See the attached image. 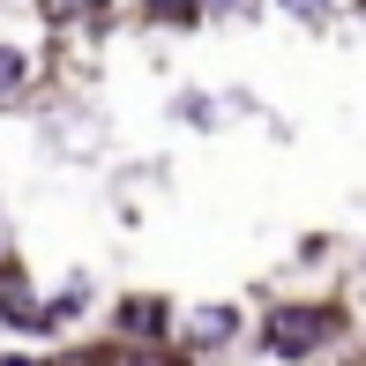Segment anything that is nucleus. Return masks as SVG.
Here are the masks:
<instances>
[{
	"label": "nucleus",
	"mask_w": 366,
	"mask_h": 366,
	"mask_svg": "<svg viewBox=\"0 0 366 366\" xmlns=\"http://www.w3.org/2000/svg\"><path fill=\"white\" fill-rule=\"evenodd\" d=\"M38 8H45V15H75L82 0H38Z\"/></svg>",
	"instance_id": "nucleus-7"
},
{
	"label": "nucleus",
	"mask_w": 366,
	"mask_h": 366,
	"mask_svg": "<svg viewBox=\"0 0 366 366\" xmlns=\"http://www.w3.org/2000/svg\"><path fill=\"white\" fill-rule=\"evenodd\" d=\"M23 75H30V60L15 53V45H0V97H8V90H23Z\"/></svg>",
	"instance_id": "nucleus-5"
},
{
	"label": "nucleus",
	"mask_w": 366,
	"mask_h": 366,
	"mask_svg": "<svg viewBox=\"0 0 366 366\" xmlns=\"http://www.w3.org/2000/svg\"><path fill=\"white\" fill-rule=\"evenodd\" d=\"M285 8H299V15H322V8H329V0H285Z\"/></svg>",
	"instance_id": "nucleus-8"
},
{
	"label": "nucleus",
	"mask_w": 366,
	"mask_h": 366,
	"mask_svg": "<svg viewBox=\"0 0 366 366\" xmlns=\"http://www.w3.org/2000/svg\"><path fill=\"white\" fill-rule=\"evenodd\" d=\"M0 314H8V322H15V329H45V314H38V307H30V292H23V285H15V277H8V285H0Z\"/></svg>",
	"instance_id": "nucleus-4"
},
{
	"label": "nucleus",
	"mask_w": 366,
	"mask_h": 366,
	"mask_svg": "<svg viewBox=\"0 0 366 366\" xmlns=\"http://www.w3.org/2000/svg\"><path fill=\"white\" fill-rule=\"evenodd\" d=\"M232 329H239V322H232V307H224V314L202 307V314L187 322V344H194V352H217V344H232Z\"/></svg>",
	"instance_id": "nucleus-2"
},
{
	"label": "nucleus",
	"mask_w": 366,
	"mask_h": 366,
	"mask_svg": "<svg viewBox=\"0 0 366 366\" xmlns=\"http://www.w3.org/2000/svg\"><path fill=\"white\" fill-rule=\"evenodd\" d=\"M157 15H179V23H187V15H194V0H157Z\"/></svg>",
	"instance_id": "nucleus-6"
},
{
	"label": "nucleus",
	"mask_w": 366,
	"mask_h": 366,
	"mask_svg": "<svg viewBox=\"0 0 366 366\" xmlns=\"http://www.w3.org/2000/svg\"><path fill=\"white\" fill-rule=\"evenodd\" d=\"M322 337H329V314H314V307H292V314H277V322H269V352H277V359L314 352Z\"/></svg>",
	"instance_id": "nucleus-1"
},
{
	"label": "nucleus",
	"mask_w": 366,
	"mask_h": 366,
	"mask_svg": "<svg viewBox=\"0 0 366 366\" xmlns=\"http://www.w3.org/2000/svg\"><path fill=\"white\" fill-rule=\"evenodd\" d=\"M120 329H135V337H164V307H157V299H127V307H120Z\"/></svg>",
	"instance_id": "nucleus-3"
}]
</instances>
